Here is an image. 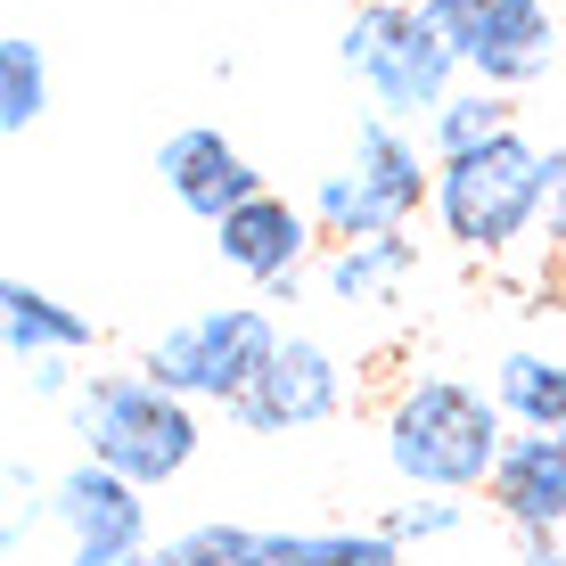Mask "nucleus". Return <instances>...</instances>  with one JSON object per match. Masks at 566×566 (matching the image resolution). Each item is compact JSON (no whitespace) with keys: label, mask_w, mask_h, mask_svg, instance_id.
<instances>
[{"label":"nucleus","mask_w":566,"mask_h":566,"mask_svg":"<svg viewBox=\"0 0 566 566\" xmlns=\"http://www.w3.org/2000/svg\"><path fill=\"white\" fill-rule=\"evenodd\" d=\"M501 452H510V411L468 378H411L386 402V468L411 493H484Z\"/></svg>","instance_id":"nucleus-1"},{"label":"nucleus","mask_w":566,"mask_h":566,"mask_svg":"<svg viewBox=\"0 0 566 566\" xmlns=\"http://www.w3.org/2000/svg\"><path fill=\"white\" fill-rule=\"evenodd\" d=\"M443 239L460 255H510L517 239H534L542 213H551V148H534L525 132L468 148V156H436V206Z\"/></svg>","instance_id":"nucleus-2"},{"label":"nucleus","mask_w":566,"mask_h":566,"mask_svg":"<svg viewBox=\"0 0 566 566\" xmlns=\"http://www.w3.org/2000/svg\"><path fill=\"white\" fill-rule=\"evenodd\" d=\"M74 436H83V460L156 493L198 460V402L165 395L148 369H99L74 395Z\"/></svg>","instance_id":"nucleus-3"},{"label":"nucleus","mask_w":566,"mask_h":566,"mask_svg":"<svg viewBox=\"0 0 566 566\" xmlns=\"http://www.w3.org/2000/svg\"><path fill=\"white\" fill-rule=\"evenodd\" d=\"M337 57L369 91V115H395V124L436 115L460 91V74H468L460 50L436 33V17H427L419 0H361L354 25L337 33Z\"/></svg>","instance_id":"nucleus-4"},{"label":"nucleus","mask_w":566,"mask_h":566,"mask_svg":"<svg viewBox=\"0 0 566 566\" xmlns=\"http://www.w3.org/2000/svg\"><path fill=\"white\" fill-rule=\"evenodd\" d=\"M271 354H280V321H271L263 304H222V312H198V321L165 328V337L140 354V369L165 395L181 402H239L247 386L271 369Z\"/></svg>","instance_id":"nucleus-5"},{"label":"nucleus","mask_w":566,"mask_h":566,"mask_svg":"<svg viewBox=\"0 0 566 566\" xmlns=\"http://www.w3.org/2000/svg\"><path fill=\"white\" fill-rule=\"evenodd\" d=\"M427 17H436V33L460 50L468 83L484 91H517L542 83L558 57V0H419Z\"/></svg>","instance_id":"nucleus-6"},{"label":"nucleus","mask_w":566,"mask_h":566,"mask_svg":"<svg viewBox=\"0 0 566 566\" xmlns=\"http://www.w3.org/2000/svg\"><path fill=\"white\" fill-rule=\"evenodd\" d=\"M148 566H402L386 525H337V534H263V525H189L156 542Z\"/></svg>","instance_id":"nucleus-7"},{"label":"nucleus","mask_w":566,"mask_h":566,"mask_svg":"<svg viewBox=\"0 0 566 566\" xmlns=\"http://www.w3.org/2000/svg\"><path fill=\"white\" fill-rule=\"evenodd\" d=\"M337 411H345V369L321 337H280L271 369L230 402L247 436H296V427H328Z\"/></svg>","instance_id":"nucleus-8"},{"label":"nucleus","mask_w":566,"mask_h":566,"mask_svg":"<svg viewBox=\"0 0 566 566\" xmlns=\"http://www.w3.org/2000/svg\"><path fill=\"white\" fill-rule=\"evenodd\" d=\"M50 525L66 534V551H140L148 558V493L99 460H74L66 476H50Z\"/></svg>","instance_id":"nucleus-9"},{"label":"nucleus","mask_w":566,"mask_h":566,"mask_svg":"<svg viewBox=\"0 0 566 566\" xmlns=\"http://www.w3.org/2000/svg\"><path fill=\"white\" fill-rule=\"evenodd\" d=\"M156 172H165V189L198 213V222H222V213H239L247 198H263V172L247 165V148L230 140V132H213V124L172 132V140L156 148Z\"/></svg>","instance_id":"nucleus-10"},{"label":"nucleus","mask_w":566,"mask_h":566,"mask_svg":"<svg viewBox=\"0 0 566 566\" xmlns=\"http://www.w3.org/2000/svg\"><path fill=\"white\" fill-rule=\"evenodd\" d=\"M312 239H321V222H312V206H287V198H247L239 213H222L213 222V247H222V263L230 271H247L255 287H280V280H296L304 255H312Z\"/></svg>","instance_id":"nucleus-11"},{"label":"nucleus","mask_w":566,"mask_h":566,"mask_svg":"<svg viewBox=\"0 0 566 566\" xmlns=\"http://www.w3.org/2000/svg\"><path fill=\"white\" fill-rule=\"evenodd\" d=\"M484 493H493V510L510 517V534H566V436L517 427Z\"/></svg>","instance_id":"nucleus-12"},{"label":"nucleus","mask_w":566,"mask_h":566,"mask_svg":"<svg viewBox=\"0 0 566 566\" xmlns=\"http://www.w3.org/2000/svg\"><path fill=\"white\" fill-rule=\"evenodd\" d=\"M354 181L378 198V213L395 230H411L419 206H436V165L419 156V140L395 124V115H361L354 124Z\"/></svg>","instance_id":"nucleus-13"},{"label":"nucleus","mask_w":566,"mask_h":566,"mask_svg":"<svg viewBox=\"0 0 566 566\" xmlns=\"http://www.w3.org/2000/svg\"><path fill=\"white\" fill-rule=\"evenodd\" d=\"M0 337H9V361L83 354V345H91V312L57 304L50 287H25V280H9V287H0Z\"/></svg>","instance_id":"nucleus-14"},{"label":"nucleus","mask_w":566,"mask_h":566,"mask_svg":"<svg viewBox=\"0 0 566 566\" xmlns=\"http://www.w3.org/2000/svg\"><path fill=\"white\" fill-rule=\"evenodd\" d=\"M411 271H419V239L411 230H386V239H361V247H328L321 287L337 304H378V296H395Z\"/></svg>","instance_id":"nucleus-15"},{"label":"nucleus","mask_w":566,"mask_h":566,"mask_svg":"<svg viewBox=\"0 0 566 566\" xmlns=\"http://www.w3.org/2000/svg\"><path fill=\"white\" fill-rule=\"evenodd\" d=\"M493 395L510 427H542V436H566V361L551 354H510L493 369Z\"/></svg>","instance_id":"nucleus-16"},{"label":"nucleus","mask_w":566,"mask_h":566,"mask_svg":"<svg viewBox=\"0 0 566 566\" xmlns=\"http://www.w3.org/2000/svg\"><path fill=\"white\" fill-rule=\"evenodd\" d=\"M501 132H517V107H510V91H484V83H460L452 99L427 115V140H436V156H468V148L501 140Z\"/></svg>","instance_id":"nucleus-17"},{"label":"nucleus","mask_w":566,"mask_h":566,"mask_svg":"<svg viewBox=\"0 0 566 566\" xmlns=\"http://www.w3.org/2000/svg\"><path fill=\"white\" fill-rule=\"evenodd\" d=\"M42 107H50V57H42V42L0 33V132L42 124Z\"/></svg>","instance_id":"nucleus-18"},{"label":"nucleus","mask_w":566,"mask_h":566,"mask_svg":"<svg viewBox=\"0 0 566 566\" xmlns=\"http://www.w3.org/2000/svg\"><path fill=\"white\" fill-rule=\"evenodd\" d=\"M312 222H321V239L328 247H361V239H386V213H378V198H369V189L354 181V165L345 172H328L321 189H312Z\"/></svg>","instance_id":"nucleus-19"},{"label":"nucleus","mask_w":566,"mask_h":566,"mask_svg":"<svg viewBox=\"0 0 566 566\" xmlns=\"http://www.w3.org/2000/svg\"><path fill=\"white\" fill-rule=\"evenodd\" d=\"M452 525H460V501H452V493H427V501H402V510L386 517V534L411 551V542H443Z\"/></svg>","instance_id":"nucleus-20"},{"label":"nucleus","mask_w":566,"mask_h":566,"mask_svg":"<svg viewBox=\"0 0 566 566\" xmlns=\"http://www.w3.org/2000/svg\"><path fill=\"white\" fill-rule=\"evenodd\" d=\"M42 517H50V476H33V468L17 460V468H9V551H17Z\"/></svg>","instance_id":"nucleus-21"},{"label":"nucleus","mask_w":566,"mask_h":566,"mask_svg":"<svg viewBox=\"0 0 566 566\" xmlns=\"http://www.w3.org/2000/svg\"><path fill=\"white\" fill-rule=\"evenodd\" d=\"M542 239H551V271L566 280V148H551V213H542Z\"/></svg>","instance_id":"nucleus-22"},{"label":"nucleus","mask_w":566,"mask_h":566,"mask_svg":"<svg viewBox=\"0 0 566 566\" xmlns=\"http://www.w3.org/2000/svg\"><path fill=\"white\" fill-rule=\"evenodd\" d=\"M74 354H50V361H25V386L42 402H66V395H83V386H74V369H66Z\"/></svg>","instance_id":"nucleus-23"},{"label":"nucleus","mask_w":566,"mask_h":566,"mask_svg":"<svg viewBox=\"0 0 566 566\" xmlns=\"http://www.w3.org/2000/svg\"><path fill=\"white\" fill-rule=\"evenodd\" d=\"M517 566H566V534H517Z\"/></svg>","instance_id":"nucleus-24"},{"label":"nucleus","mask_w":566,"mask_h":566,"mask_svg":"<svg viewBox=\"0 0 566 566\" xmlns=\"http://www.w3.org/2000/svg\"><path fill=\"white\" fill-rule=\"evenodd\" d=\"M66 566H148L140 551H66Z\"/></svg>","instance_id":"nucleus-25"},{"label":"nucleus","mask_w":566,"mask_h":566,"mask_svg":"<svg viewBox=\"0 0 566 566\" xmlns=\"http://www.w3.org/2000/svg\"><path fill=\"white\" fill-rule=\"evenodd\" d=\"M558 9H566V0H558Z\"/></svg>","instance_id":"nucleus-26"}]
</instances>
